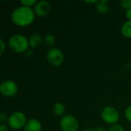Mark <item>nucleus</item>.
<instances>
[{
    "label": "nucleus",
    "mask_w": 131,
    "mask_h": 131,
    "mask_svg": "<svg viewBox=\"0 0 131 131\" xmlns=\"http://www.w3.org/2000/svg\"><path fill=\"white\" fill-rule=\"evenodd\" d=\"M18 91L17 84L12 81H5L0 85V92L5 97H13Z\"/></svg>",
    "instance_id": "obj_7"
},
{
    "label": "nucleus",
    "mask_w": 131,
    "mask_h": 131,
    "mask_svg": "<svg viewBox=\"0 0 131 131\" xmlns=\"http://www.w3.org/2000/svg\"><path fill=\"white\" fill-rule=\"evenodd\" d=\"M0 45H1V49H0V54L2 55L4 51H5V42L2 39H0Z\"/></svg>",
    "instance_id": "obj_19"
},
{
    "label": "nucleus",
    "mask_w": 131,
    "mask_h": 131,
    "mask_svg": "<svg viewBox=\"0 0 131 131\" xmlns=\"http://www.w3.org/2000/svg\"><path fill=\"white\" fill-rule=\"evenodd\" d=\"M83 131H94V130H91V129H88V130H84Z\"/></svg>",
    "instance_id": "obj_25"
},
{
    "label": "nucleus",
    "mask_w": 131,
    "mask_h": 131,
    "mask_svg": "<svg viewBox=\"0 0 131 131\" xmlns=\"http://www.w3.org/2000/svg\"><path fill=\"white\" fill-rule=\"evenodd\" d=\"M53 114L56 116H61L64 114V111H65V107L64 106L63 104L60 103V102H58V103H55L53 106Z\"/></svg>",
    "instance_id": "obj_13"
},
{
    "label": "nucleus",
    "mask_w": 131,
    "mask_h": 131,
    "mask_svg": "<svg viewBox=\"0 0 131 131\" xmlns=\"http://www.w3.org/2000/svg\"><path fill=\"white\" fill-rule=\"evenodd\" d=\"M99 1H97V0H94V1H84V2L86 3H91V4H93V3H97Z\"/></svg>",
    "instance_id": "obj_23"
},
{
    "label": "nucleus",
    "mask_w": 131,
    "mask_h": 131,
    "mask_svg": "<svg viewBox=\"0 0 131 131\" xmlns=\"http://www.w3.org/2000/svg\"><path fill=\"white\" fill-rule=\"evenodd\" d=\"M60 127L63 131H77L79 128V122L72 115H65L60 121Z\"/></svg>",
    "instance_id": "obj_5"
},
{
    "label": "nucleus",
    "mask_w": 131,
    "mask_h": 131,
    "mask_svg": "<svg viewBox=\"0 0 131 131\" xmlns=\"http://www.w3.org/2000/svg\"><path fill=\"white\" fill-rule=\"evenodd\" d=\"M21 4L24 6H27V7H30L34 5H36L37 4V1L36 0H21L20 1Z\"/></svg>",
    "instance_id": "obj_15"
},
{
    "label": "nucleus",
    "mask_w": 131,
    "mask_h": 131,
    "mask_svg": "<svg viewBox=\"0 0 131 131\" xmlns=\"http://www.w3.org/2000/svg\"><path fill=\"white\" fill-rule=\"evenodd\" d=\"M41 124L39 121L36 119H31L27 121L24 131H41Z\"/></svg>",
    "instance_id": "obj_9"
},
{
    "label": "nucleus",
    "mask_w": 131,
    "mask_h": 131,
    "mask_svg": "<svg viewBox=\"0 0 131 131\" xmlns=\"http://www.w3.org/2000/svg\"><path fill=\"white\" fill-rule=\"evenodd\" d=\"M7 120V115L5 113H1L0 114V121L1 123L5 122Z\"/></svg>",
    "instance_id": "obj_20"
},
{
    "label": "nucleus",
    "mask_w": 131,
    "mask_h": 131,
    "mask_svg": "<svg viewBox=\"0 0 131 131\" xmlns=\"http://www.w3.org/2000/svg\"><path fill=\"white\" fill-rule=\"evenodd\" d=\"M122 35L127 38H131V21H127L121 27Z\"/></svg>",
    "instance_id": "obj_12"
},
{
    "label": "nucleus",
    "mask_w": 131,
    "mask_h": 131,
    "mask_svg": "<svg viewBox=\"0 0 131 131\" xmlns=\"http://www.w3.org/2000/svg\"><path fill=\"white\" fill-rule=\"evenodd\" d=\"M44 41L48 46H52L55 42V37L51 34H48L45 36Z\"/></svg>",
    "instance_id": "obj_14"
},
{
    "label": "nucleus",
    "mask_w": 131,
    "mask_h": 131,
    "mask_svg": "<svg viewBox=\"0 0 131 131\" xmlns=\"http://www.w3.org/2000/svg\"><path fill=\"white\" fill-rule=\"evenodd\" d=\"M28 42H29V45L33 48H38L42 42V38L41 37L40 35L38 34H33L30 36L29 39H28Z\"/></svg>",
    "instance_id": "obj_10"
},
{
    "label": "nucleus",
    "mask_w": 131,
    "mask_h": 131,
    "mask_svg": "<svg viewBox=\"0 0 131 131\" xmlns=\"http://www.w3.org/2000/svg\"><path fill=\"white\" fill-rule=\"evenodd\" d=\"M64 54L58 48H52L47 52V59L53 66L58 67L64 61Z\"/></svg>",
    "instance_id": "obj_6"
},
{
    "label": "nucleus",
    "mask_w": 131,
    "mask_h": 131,
    "mask_svg": "<svg viewBox=\"0 0 131 131\" xmlns=\"http://www.w3.org/2000/svg\"><path fill=\"white\" fill-rule=\"evenodd\" d=\"M102 120L108 124H115L120 118L118 111L114 107H106L101 111Z\"/></svg>",
    "instance_id": "obj_4"
},
{
    "label": "nucleus",
    "mask_w": 131,
    "mask_h": 131,
    "mask_svg": "<svg viewBox=\"0 0 131 131\" xmlns=\"http://www.w3.org/2000/svg\"><path fill=\"white\" fill-rule=\"evenodd\" d=\"M121 5L122 8H126L127 10L131 8V0H122L121 1Z\"/></svg>",
    "instance_id": "obj_16"
},
{
    "label": "nucleus",
    "mask_w": 131,
    "mask_h": 131,
    "mask_svg": "<svg viewBox=\"0 0 131 131\" xmlns=\"http://www.w3.org/2000/svg\"><path fill=\"white\" fill-rule=\"evenodd\" d=\"M125 117L126 119L131 123V106H129L125 111Z\"/></svg>",
    "instance_id": "obj_18"
},
{
    "label": "nucleus",
    "mask_w": 131,
    "mask_h": 131,
    "mask_svg": "<svg viewBox=\"0 0 131 131\" xmlns=\"http://www.w3.org/2000/svg\"><path fill=\"white\" fill-rule=\"evenodd\" d=\"M8 45L12 51L15 53H22L28 50L29 42L25 36L16 34L10 38Z\"/></svg>",
    "instance_id": "obj_2"
},
{
    "label": "nucleus",
    "mask_w": 131,
    "mask_h": 131,
    "mask_svg": "<svg viewBox=\"0 0 131 131\" xmlns=\"http://www.w3.org/2000/svg\"><path fill=\"white\" fill-rule=\"evenodd\" d=\"M107 2H108V1H107V0H101V1H99L96 4V9L100 14L104 15L108 12L109 8H108Z\"/></svg>",
    "instance_id": "obj_11"
},
{
    "label": "nucleus",
    "mask_w": 131,
    "mask_h": 131,
    "mask_svg": "<svg viewBox=\"0 0 131 131\" xmlns=\"http://www.w3.org/2000/svg\"><path fill=\"white\" fill-rule=\"evenodd\" d=\"M94 131H106L104 130V128H103V127H97V128H96L95 130H94Z\"/></svg>",
    "instance_id": "obj_24"
},
{
    "label": "nucleus",
    "mask_w": 131,
    "mask_h": 131,
    "mask_svg": "<svg viewBox=\"0 0 131 131\" xmlns=\"http://www.w3.org/2000/svg\"><path fill=\"white\" fill-rule=\"evenodd\" d=\"M0 131H8V129L6 125L5 124H1L0 125Z\"/></svg>",
    "instance_id": "obj_22"
},
{
    "label": "nucleus",
    "mask_w": 131,
    "mask_h": 131,
    "mask_svg": "<svg viewBox=\"0 0 131 131\" xmlns=\"http://www.w3.org/2000/svg\"><path fill=\"white\" fill-rule=\"evenodd\" d=\"M129 131H131V128H130V130H129Z\"/></svg>",
    "instance_id": "obj_26"
},
{
    "label": "nucleus",
    "mask_w": 131,
    "mask_h": 131,
    "mask_svg": "<svg viewBox=\"0 0 131 131\" xmlns=\"http://www.w3.org/2000/svg\"><path fill=\"white\" fill-rule=\"evenodd\" d=\"M26 123V117L21 112L13 113L8 119V124L9 127L15 130L25 127Z\"/></svg>",
    "instance_id": "obj_3"
},
{
    "label": "nucleus",
    "mask_w": 131,
    "mask_h": 131,
    "mask_svg": "<svg viewBox=\"0 0 131 131\" xmlns=\"http://www.w3.org/2000/svg\"><path fill=\"white\" fill-rule=\"evenodd\" d=\"M50 9V4L47 1H39L35 6V14L39 17H44L49 13Z\"/></svg>",
    "instance_id": "obj_8"
},
{
    "label": "nucleus",
    "mask_w": 131,
    "mask_h": 131,
    "mask_svg": "<svg viewBox=\"0 0 131 131\" xmlns=\"http://www.w3.org/2000/svg\"><path fill=\"white\" fill-rule=\"evenodd\" d=\"M126 17H127V18L128 20L131 21V8L127 10V12H126Z\"/></svg>",
    "instance_id": "obj_21"
},
{
    "label": "nucleus",
    "mask_w": 131,
    "mask_h": 131,
    "mask_svg": "<svg viewBox=\"0 0 131 131\" xmlns=\"http://www.w3.org/2000/svg\"><path fill=\"white\" fill-rule=\"evenodd\" d=\"M108 131H125V130L119 124H114L108 129Z\"/></svg>",
    "instance_id": "obj_17"
},
{
    "label": "nucleus",
    "mask_w": 131,
    "mask_h": 131,
    "mask_svg": "<svg viewBox=\"0 0 131 131\" xmlns=\"http://www.w3.org/2000/svg\"><path fill=\"white\" fill-rule=\"evenodd\" d=\"M35 12L27 6L21 5L16 8L12 13V21L15 25L25 27L31 25L35 20Z\"/></svg>",
    "instance_id": "obj_1"
}]
</instances>
